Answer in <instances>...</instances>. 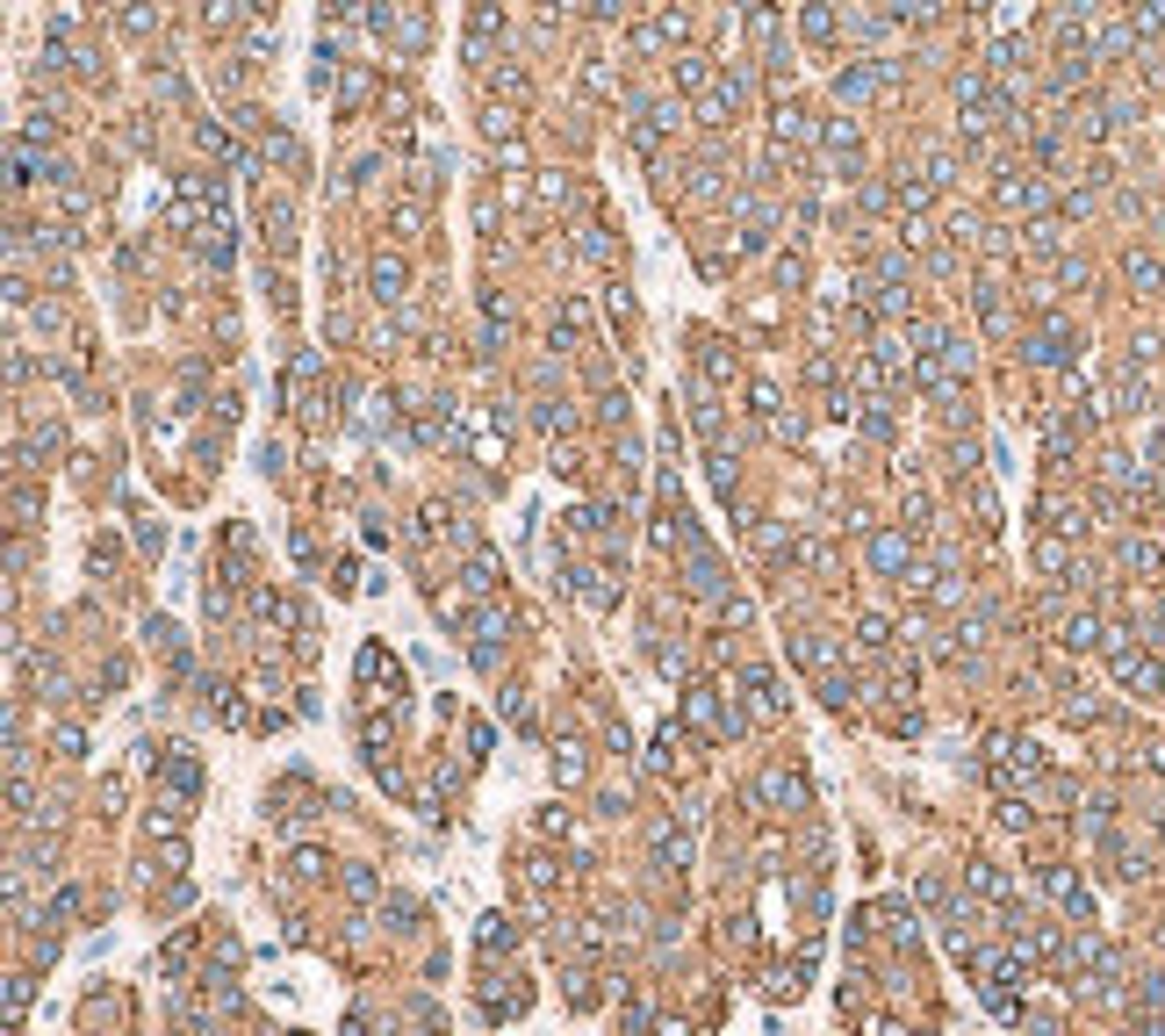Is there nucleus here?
Listing matches in <instances>:
<instances>
[{"label":"nucleus","instance_id":"f257e3e1","mask_svg":"<svg viewBox=\"0 0 1165 1036\" xmlns=\"http://www.w3.org/2000/svg\"><path fill=\"white\" fill-rule=\"evenodd\" d=\"M1051 188L1036 180V173H1000V209H1043Z\"/></svg>","mask_w":1165,"mask_h":1036},{"label":"nucleus","instance_id":"f03ea898","mask_svg":"<svg viewBox=\"0 0 1165 1036\" xmlns=\"http://www.w3.org/2000/svg\"><path fill=\"white\" fill-rule=\"evenodd\" d=\"M1122 273H1130V288H1144V296H1151V288H1165V267L1151 259V252H1130V259H1122Z\"/></svg>","mask_w":1165,"mask_h":1036},{"label":"nucleus","instance_id":"7ed1b4c3","mask_svg":"<svg viewBox=\"0 0 1165 1036\" xmlns=\"http://www.w3.org/2000/svg\"><path fill=\"white\" fill-rule=\"evenodd\" d=\"M1130 44H1137V22H1108L1101 36H1093V51H1101V58H1122Z\"/></svg>","mask_w":1165,"mask_h":1036},{"label":"nucleus","instance_id":"20e7f679","mask_svg":"<svg viewBox=\"0 0 1165 1036\" xmlns=\"http://www.w3.org/2000/svg\"><path fill=\"white\" fill-rule=\"evenodd\" d=\"M870 562H878V569H899V562H907V540H899V533H878V540H870Z\"/></svg>","mask_w":1165,"mask_h":1036},{"label":"nucleus","instance_id":"39448f33","mask_svg":"<svg viewBox=\"0 0 1165 1036\" xmlns=\"http://www.w3.org/2000/svg\"><path fill=\"white\" fill-rule=\"evenodd\" d=\"M1130 569H1137V576H1158V569H1165V554H1158L1151 540H1130Z\"/></svg>","mask_w":1165,"mask_h":1036},{"label":"nucleus","instance_id":"423d86ee","mask_svg":"<svg viewBox=\"0 0 1165 1036\" xmlns=\"http://www.w3.org/2000/svg\"><path fill=\"white\" fill-rule=\"evenodd\" d=\"M677 80H683V86H705V80H712V58H698V51L677 58Z\"/></svg>","mask_w":1165,"mask_h":1036},{"label":"nucleus","instance_id":"0eeeda50","mask_svg":"<svg viewBox=\"0 0 1165 1036\" xmlns=\"http://www.w3.org/2000/svg\"><path fill=\"white\" fill-rule=\"evenodd\" d=\"M375 288L396 296V288H404V259H375Z\"/></svg>","mask_w":1165,"mask_h":1036},{"label":"nucleus","instance_id":"6e6552de","mask_svg":"<svg viewBox=\"0 0 1165 1036\" xmlns=\"http://www.w3.org/2000/svg\"><path fill=\"white\" fill-rule=\"evenodd\" d=\"M972 885H978V893H993V900H1007V878L993 871V864H972Z\"/></svg>","mask_w":1165,"mask_h":1036},{"label":"nucleus","instance_id":"1a4fd4ad","mask_svg":"<svg viewBox=\"0 0 1165 1036\" xmlns=\"http://www.w3.org/2000/svg\"><path fill=\"white\" fill-rule=\"evenodd\" d=\"M1057 238H1065V231H1057L1051 217H1043V223H1029V252H1057Z\"/></svg>","mask_w":1165,"mask_h":1036},{"label":"nucleus","instance_id":"9d476101","mask_svg":"<svg viewBox=\"0 0 1165 1036\" xmlns=\"http://www.w3.org/2000/svg\"><path fill=\"white\" fill-rule=\"evenodd\" d=\"M806 36H814V44H827V36H835V15H827V7H806Z\"/></svg>","mask_w":1165,"mask_h":1036},{"label":"nucleus","instance_id":"9b49d317","mask_svg":"<svg viewBox=\"0 0 1165 1036\" xmlns=\"http://www.w3.org/2000/svg\"><path fill=\"white\" fill-rule=\"evenodd\" d=\"M1065 641H1072V648H1093V641H1101V627H1093V619H1072V627H1065Z\"/></svg>","mask_w":1165,"mask_h":1036},{"label":"nucleus","instance_id":"f8f14e48","mask_svg":"<svg viewBox=\"0 0 1165 1036\" xmlns=\"http://www.w3.org/2000/svg\"><path fill=\"white\" fill-rule=\"evenodd\" d=\"M511 943V922H483V950H504Z\"/></svg>","mask_w":1165,"mask_h":1036}]
</instances>
